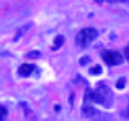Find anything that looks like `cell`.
I'll list each match as a JSON object with an SVG mask.
<instances>
[{
	"instance_id": "1",
	"label": "cell",
	"mask_w": 129,
	"mask_h": 121,
	"mask_svg": "<svg viewBox=\"0 0 129 121\" xmlns=\"http://www.w3.org/2000/svg\"><path fill=\"white\" fill-rule=\"evenodd\" d=\"M85 100L87 102L97 103L104 107H109L112 103L113 94L109 87L101 85L95 90L87 89L85 93Z\"/></svg>"
},
{
	"instance_id": "2",
	"label": "cell",
	"mask_w": 129,
	"mask_h": 121,
	"mask_svg": "<svg viewBox=\"0 0 129 121\" xmlns=\"http://www.w3.org/2000/svg\"><path fill=\"white\" fill-rule=\"evenodd\" d=\"M98 35V31L95 27H88L82 28L76 36V44L81 48H86L96 39Z\"/></svg>"
},
{
	"instance_id": "3",
	"label": "cell",
	"mask_w": 129,
	"mask_h": 121,
	"mask_svg": "<svg viewBox=\"0 0 129 121\" xmlns=\"http://www.w3.org/2000/svg\"><path fill=\"white\" fill-rule=\"evenodd\" d=\"M102 57L104 60L110 66H118L123 63V56L118 51L111 50H105L102 52Z\"/></svg>"
},
{
	"instance_id": "4",
	"label": "cell",
	"mask_w": 129,
	"mask_h": 121,
	"mask_svg": "<svg viewBox=\"0 0 129 121\" xmlns=\"http://www.w3.org/2000/svg\"><path fill=\"white\" fill-rule=\"evenodd\" d=\"M33 25H34V23H33V22H29V23L26 24V25H24L23 27H20V28L16 32V34H15V36H14V38H13V41L18 42L19 39H20V38H21L22 36H23L24 35H25L26 33H27V31L31 28V27H32Z\"/></svg>"
},
{
	"instance_id": "5",
	"label": "cell",
	"mask_w": 129,
	"mask_h": 121,
	"mask_svg": "<svg viewBox=\"0 0 129 121\" xmlns=\"http://www.w3.org/2000/svg\"><path fill=\"white\" fill-rule=\"evenodd\" d=\"M35 69V66L32 64H23L19 67L18 73L22 76H27L29 75Z\"/></svg>"
},
{
	"instance_id": "6",
	"label": "cell",
	"mask_w": 129,
	"mask_h": 121,
	"mask_svg": "<svg viewBox=\"0 0 129 121\" xmlns=\"http://www.w3.org/2000/svg\"><path fill=\"white\" fill-rule=\"evenodd\" d=\"M95 113V110L92 106L86 105L82 108V114L86 117H92Z\"/></svg>"
},
{
	"instance_id": "7",
	"label": "cell",
	"mask_w": 129,
	"mask_h": 121,
	"mask_svg": "<svg viewBox=\"0 0 129 121\" xmlns=\"http://www.w3.org/2000/svg\"><path fill=\"white\" fill-rule=\"evenodd\" d=\"M64 38L61 35H58L57 37L55 38L54 40V43H53V46H52V50H57L59 47L62 46V44L64 43Z\"/></svg>"
},
{
	"instance_id": "8",
	"label": "cell",
	"mask_w": 129,
	"mask_h": 121,
	"mask_svg": "<svg viewBox=\"0 0 129 121\" xmlns=\"http://www.w3.org/2000/svg\"><path fill=\"white\" fill-rule=\"evenodd\" d=\"M102 72H103V69H102V66H101L100 65H95L94 67H92L89 69V73L90 74H93V75L100 74Z\"/></svg>"
},
{
	"instance_id": "9",
	"label": "cell",
	"mask_w": 129,
	"mask_h": 121,
	"mask_svg": "<svg viewBox=\"0 0 129 121\" xmlns=\"http://www.w3.org/2000/svg\"><path fill=\"white\" fill-rule=\"evenodd\" d=\"M90 61H91V58H90L88 56H83V57H81V58H80L79 64L81 65V66H87Z\"/></svg>"
},
{
	"instance_id": "10",
	"label": "cell",
	"mask_w": 129,
	"mask_h": 121,
	"mask_svg": "<svg viewBox=\"0 0 129 121\" xmlns=\"http://www.w3.org/2000/svg\"><path fill=\"white\" fill-rule=\"evenodd\" d=\"M0 111H1V116H0L1 119H0V120H1V121H4L5 119H6V117H7L8 111H7V110H6V109L5 108L4 106L1 107V109H0Z\"/></svg>"
},
{
	"instance_id": "11",
	"label": "cell",
	"mask_w": 129,
	"mask_h": 121,
	"mask_svg": "<svg viewBox=\"0 0 129 121\" xmlns=\"http://www.w3.org/2000/svg\"><path fill=\"white\" fill-rule=\"evenodd\" d=\"M40 55H41V53H40L39 51H37V50H33V51H30L27 54V57H29V58H36V57H38Z\"/></svg>"
},
{
	"instance_id": "12",
	"label": "cell",
	"mask_w": 129,
	"mask_h": 121,
	"mask_svg": "<svg viewBox=\"0 0 129 121\" xmlns=\"http://www.w3.org/2000/svg\"><path fill=\"white\" fill-rule=\"evenodd\" d=\"M125 78H120L119 80L117 81V84H116V87H118V88H124V87H125Z\"/></svg>"
},
{
	"instance_id": "13",
	"label": "cell",
	"mask_w": 129,
	"mask_h": 121,
	"mask_svg": "<svg viewBox=\"0 0 129 121\" xmlns=\"http://www.w3.org/2000/svg\"><path fill=\"white\" fill-rule=\"evenodd\" d=\"M122 115H123V117L129 118V104H128V106H127V108L122 112Z\"/></svg>"
},
{
	"instance_id": "14",
	"label": "cell",
	"mask_w": 129,
	"mask_h": 121,
	"mask_svg": "<svg viewBox=\"0 0 129 121\" xmlns=\"http://www.w3.org/2000/svg\"><path fill=\"white\" fill-rule=\"evenodd\" d=\"M125 57H126V58L129 59V43L125 48Z\"/></svg>"
}]
</instances>
